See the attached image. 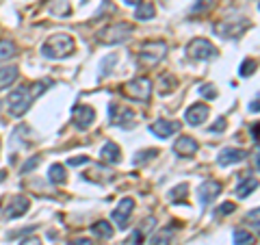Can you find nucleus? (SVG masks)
<instances>
[{"instance_id":"aec40b11","label":"nucleus","mask_w":260,"mask_h":245,"mask_svg":"<svg viewBox=\"0 0 260 245\" xmlns=\"http://www.w3.org/2000/svg\"><path fill=\"white\" fill-rule=\"evenodd\" d=\"M258 178H252V176H243V180L239 182V187H236V197H247L249 193L254 191V189H258Z\"/></svg>"},{"instance_id":"79ce46f5","label":"nucleus","mask_w":260,"mask_h":245,"mask_svg":"<svg viewBox=\"0 0 260 245\" xmlns=\"http://www.w3.org/2000/svg\"><path fill=\"white\" fill-rule=\"evenodd\" d=\"M254 161H256V167L260 169V146L256 147V152H254Z\"/></svg>"},{"instance_id":"7ed1b4c3","label":"nucleus","mask_w":260,"mask_h":245,"mask_svg":"<svg viewBox=\"0 0 260 245\" xmlns=\"http://www.w3.org/2000/svg\"><path fill=\"white\" fill-rule=\"evenodd\" d=\"M252 26V20L245 16H230V17H224L215 24V33L224 39H239L241 35H245V31Z\"/></svg>"},{"instance_id":"a18cd8bd","label":"nucleus","mask_w":260,"mask_h":245,"mask_svg":"<svg viewBox=\"0 0 260 245\" xmlns=\"http://www.w3.org/2000/svg\"><path fill=\"white\" fill-rule=\"evenodd\" d=\"M82 2H87V0H82Z\"/></svg>"},{"instance_id":"0eeeda50","label":"nucleus","mask_w":260,"mask_h":245,"mask_svg":"<svg viewBox=\"0 0 260 245\" xmlns=\"http://www.w3.org/2000/svg\"><path fill=\"white\" fill-rule=\"evenodd\" d=\"M187 54L195 59V61H208V59H212L217 54V48L208 39H204V37H195V39L189 41Z\"/></svg>"},{"instance_id":"49530a36","label":"nucleus","mask_w":260,"mask_h":245,"mask_svg":"<svg viewBox=\"0 0 260 245\" xmlns=\"http://www.w3.org/2000/svg\"><path fill=\"white\" fill-rule=\"evenodd\" d=\"M258 9H260V4H258Z\"/></svg>"},{"instance_id":"4c0bfd02","label":"nucleus","mask_w":260,"mask_h":245,"mask_svg":"<svg viewBox=\"0 0 260 245\" xmlns=\"http://www.w3.org/2000/svg\"><path fill=\"white\" fill-rule=\"evenodd\" d=\"M211 7H212V0H199L193 7V11H206V9H211Z\"/></svg>"},{"instance_id":"f03ea898","label":"nucleus","mask_w":260,"mask_h":245,"mask_svg":"<svg viewBox=\"0 0 260 245\" xmlns=\"http://www.w3.org/2000/svg\"><path fill=\"white\" fill-rule=\"evenodd\" d=\"M74 48H76V44H74V37L67 35V33H59V35H50L48 39L44 41V46H41V54H44L46 59H65L69 57V54L74 52Z\"/></svg>"},{"instance_id":"e433bc0d","label":"nucleus","mask_w":260,"mask_h":245,"mask_svg":"<svg viewBox=\"0 0 260 245\" xmlns=\"http://www.w3.org/2000/svg\"><path fill=\"white\" fill-rule=\"evenodd\" d=\"M72 167H78V165H85V163H89V156H74V159H69L67 161Z\"/></svg>"},{"instance_id":"ddd939ff","label":"nucleus","mask_w":260,"mask_h":245,"mask_svg":"<svg viewBox=\"0 0 260 245\" xmlns=\"http://www.w3.org/2000/svg\"><path fill=\"white\" fill-rule=\"evenodd\" d=\"M208 115H211V109H208L206 104H191L187 109V113H184V122L189 124V126H199V124H204L208 119Z\"/></svg>"},{"instance_id":"58836bf2","label":"nucleus","mask_w":260,"mask_h":245,"mask_svg":"<svg viewBox=\"0 0 260 245\" xmlns=\"http://www.w3.org/2000/svg\"><path fill=\"white\" fill-rule=\"evenodd\" d=\"M249 111H252V113H260V96L256 100H252V104H249Z\"/></svg>"},{"instance_id":"f8f14e48","label":"nucleus","mask_w":260,"mask_h":245,"mask_svg":"<svg viewBox=\"0 0 260 245\" xmlns=\"http://www.w3.org/2000/svg\"><path fill=\"white\" fill-rule=\"evenodd\" d=\"M219 193H221V182H217V180H206V182H202L197 189V200L202 206H206V204H211Z\"/></svg>"},{"instance_id":"1a4fd4ad","label":"nucleus","mask_w":260,"mask_h":245,"mask_svg":"<svg viewBox=\"0 0 260 245\" xmlns=\"http://www.w3.org/2000/svg\"><path fill=\"white\" fill-rule=\"evenodd\" d=\"M72 113H74V124H76L78 131H87V128H91V124L96 122V111L87 104L74 106Z\"/></svg>"},{"instance_id":"c03bdc74","label":"nucleus","mask_w":260,"mask_h":245,"mask_svg":"<svg viewBox=\"0 0 260 245\" xmlns=\"http://www.w3.org/2000/svg\"><path fill=\"white\" fill-rule=\"evenodd\" d=\"M4 178H7V172H4V169H0V182H2Z\"/></svg>"},{"instance_id":"f257e3e1","label":"nucleus","mask_w":260,"mask_h":245,"mask_svg":"<svg viewBox=\"0 0 260 245\" xmlns=\"http://www.w3.org/2000/svg\"><path fill=\"white\" fill-rule=\"evenodd\" d=\"M46 85L48 82H35V85H29V87H17V89H13L11 94H9L7 98V106H9V113L13 115V117H20V115H24L26 111L31 109L32 100L37 98L39 94H44L46 91Z\"/></svg>"},{"instance_id":"c85d7f7f","label":"nucleus","mask_w":260,"mask_h":245,"mask_svg":"<svg viewBox=\"0 0 260 245\" xmlns=\"http://www.w3.org/2000/svg\"><path fill=\"white\" fill-rule=\"evenodd\" d=\"M254 70H256V61L254 59H245L239 67V74L241 76H249V74H254Z\"/></svg>"},{"instance_id":"6ab92c4d","label":"nucleus","mask_w":260,"mask_h":245,"mask_svg":"<svg viewBox=\"0 0 260 245\" xmlns=\"http://www.w3.org/2000/svg\"><path fill=\"white\" fill-rule=\"evenodd\" d=\"M176 87H178V81H176L174 74H162L159 78V82H156V91H159L161 96H169Z\"/></svg>"},{"instance_id":"a19ab883","label":"nucleus","mask_w":260,"mask_h":245,"mask_svg":"<svg viewBox=\"0 0 260 245\" xmlns=\"http://www.w3.org/2000/svg\"><path fill=\"white\" fill-rule=\"evenodd\" d=\"M69 245H94V241H91V239H76V241H72Z\"/></svg>"},{"instance_id":"473e14b6","label":"nucleus","mask_w":260,"mask_h":245,"mask_svg":"<svg viewBox=\"0 0 260 245\" xmlns=\"http://www.w3.org/2000/svg\"><path fill=\"white\" fill-rule=\"evenodd\" d=\"M111 63H115V54H111V57H106L104 61H102V65H100V76H109V74H111V70H109Z\"/></svg>"},{"instance_id":"4468645a","label":"nucleus","mask_w":260,"mask_h":245,"mask_svg":"<svg viewBox=\"0 0 260 245\" xmlns=\"http://www.w3.org/2000/svg\"><path fill=\"white\" fill-rule=\"evenodd\" d=\"M245 159H247V152L245 150H241V147H226V150L219 152L217 163H219L221 167H230V165H236Z\"/></svg>"},{"instance_id":"39448f33","label":"nucleus","mask_w":260,"mask_h":245,"mask_svg":"<svg viewBox=\"0 0 260 245\" xmlns=\"http://www.w3.org/2000/svg\"><path fill=\"white\" fill-rule=\"evenodd\" d=\"M165 54H167V44L162 39L147 41V44L139 50V63L146 67H154L165 59Z\"/></svg>"},{"instance_id":"a211bd4d","label":"nucleus","mask_w":260,"mask_h":245,"mask_svg":"<svg viewBox=\"0 0 260 245\" xmlns=\"http://www.w3.org/2000/svg\"><path fill=\"white\" fill-rule=\"evenodd\" d=\"M17 65H9V67H0V91L7 89V87H11L13 82L17 81Z\"/></svg>"},{"instance_id":"20e7f679","label":"nucleus","mask_w":260,"mask_h":245,"mask_svg":"<svg viewBox=\"0 0 260 245\" xmlns=\"http://www.w3.org/2000/svg\"><path fill=\"white\" fill-rule=\"evenodd\" d=\"M130 35H132V26L126 24V22H115V24H109L106 29L98 31L96 39L104 46H117L128 41Z\"/></svg>"},{"instance_id":"5701e85b","label":"nucleus","mask_w":260,"mask_h":245,"mask_svg":"<svg viewBox=\"0 0 260 245\" xmlns=\"http://www.w3.org/2000/svg\"><path fill=\"white\" fill-rule=\"evenodd\" d=\"M16 54H17V48H16V44H13V41L0 39V63L9 61V59L16 57Z\"/></svg>"},{"instance_id":"393cba45","label":"nucleus","mask_w":260,"mask_h":245,"mask_svg":"<svg viewBox=\"0 0 260 245\" xmlns=\"http://www.w3.org/2000/svg\"><path fill=\"white\" fill-rule=\"evenodd\" d=\"M48 178H50V182L52 184H63L65 178H67V176H65V167L61 163H54L52 167L48 169Z\"/></svg>"},{"instance_id":"423d86ee","label":"nucleus","mask_w":260,"mask_h":245,"mask_svg":"<svg viewBox=\"0 0 260 245\" xmlns=\"http://www.w3.org/2000/svg\"><path fill=\"white\" fill-rule=\"evenodd\" d=\"M124 96L130 100H137V102H147L152 96V82L150 78H134V81H130L124 85Z\"/></svg>"},{"instance_id":"de8ad7c7","label":"nucleus","mask_w":260,"mask_h":245,"mask_svg":"<svg viewBox=\"0 0 260 245\" xmlns=\"http://www.w3.org/2000/svg\"><path fill=\"white\" fill-rule=\"evenodd\" d=\"M0 204H2V202H0Z\"/></svg>"},{"instance_id":"2eb2a0df","label":"nucleus","mask_w":260,"mask_h":245,"mask_svg":"<svg viewBox=\"0 0 260 245\" xmlns=\"http://www.w3.org/2000/svg\"><path fill=\"white\" fill-rule=\"evenodd\" d=\"M31 206V200L24 196H16L11 197V202L7 204V211H4V215L9 217V219H16V217H22L26 211H29Z\"/></svg>"},{"instance_id":"6e6552de","label":"nucleus","mask_w":260,"mask_h":245,"mask_svg":"<svg viewBox=\"0 0 260 245\" xmlns=\"http://www.w3.org/2000/svg\"><path fill=\"white\" fill-rule=\"evenodd\" d=\"M109 115H111V124L122 128H130L134 124V113L128 109V106L122 104H111L109 106Z\"/></svg>"},{"instance_id":"c9c22d12","label":"nucleus","mask_w":260,"mask_h":245,"mask_svg":"<svg viewBox=\"0 0 260 245\" xmlns=\"http://www.w3.org/2000/svg\"><path fill=\"white\" fill-rule=\"evenodd\" d=\"M234 209H236V206L232 204V202H224L217 212H219V215H230V212H234Z\"/></svg>"},{"instance_id":"ea45409f","label":"nucleus","mask_w":260,"mask_h":245,"mask_svg":"<svg viewBox=\"0 0 260 245\" xmlns=\"http://www.w3.org/2000/svg\"><path fill=\"white\" fill-rule=\"evenodd\" d=\"M20 245H41V241L37 237H31V239H24Z\"/></svg>"},{"instance_id":"412c9836","label":"nucleus","mask_w":260,"mask_h":245,"mask_svg":"<svg viewBox=\"0 0 260 245\" xmlns=\"http://www.w3.org/2000/svg\"><path fill=\"white\" fill-rule=\"evenodd\" d=\"M91 232H94L96 239H111L113 237V226H111L109 221H96V224L91 226Z\"/></svg>"},{"instance_id":"a878e982","label":"nucleus","mask_w":260,"mask_h":245,"mask_svg":"<svg viewBox=\"0 0 260 245\" xmlns=\"http://www.w3.org/2000/svg\"><path fill=\"white\" fill-rule=\"evenodd\" d=\"M254 243H256V239H254L252 232H247L243 228L234 230V245H254Z\"/></svg>"},{"instance_id":"b1692460","label":"nucleus","mask_w":260,"mask_h":245,"mask_svg":"<svg viewBox=\"0 0 260 245\" xmlns=\"http://www.w3.org/2000/svg\"><path fill=\"white\" fill-rule=\"evenodd\" d=\"M174 241H176V230L169 228V230H162V232L156 234L150 241V245H174Z\"/></svg>"},{"instance_id":"7c9ffc66","label":"nucleus","mask_w":260,"mask_h":245,"mask_svg":"<svg viewBox=\"0 0 260 245\" xmlns=\"http://www.w3.org/2000/svg\"><path fill=\"white\" fill-rule=\"evenodd\" d=\"M199 96L206 100H212V98H217V89L212 85H199Z\"/></svg>"},{"instance_id":"f3484780","label":"nucleus","mask_w":260,"mask_h":245,"mask_svg":"<svg viewBox=\"0 0 260 245\" xmlns=\"http://www.w3.org/2000/svg\"><path fill=\"white\" fill-rule=\"evenodd\" d=\"M100 156H102V161H104V163H109V165H117L119 161H122V150H119L117 143L109 141V143H104V146H102Z\"/></svg>"},{"instance_id":"4be33fe9","label":"nucleus","mask_w":260,"mask_h":245,"mask_svg":"<svg viewBox=\"0 0 260 245\" xmlns=\"http://www.w3.org/2000/svg\"><path fill=\"white\" fill-rule=\"evenodd\" d=\"M156 16V9H154V4L152 2H141L137 7V11H134V17H137V20H152V17Z\"/></svg>"},{"instance_id":"72a5a7b5","label":"nucleus","mask_w":260,"mask_h":245,"mask_svg":"<svg viewBox=\"0 0 260 245\" xmlns=\"http://www.w3.org/2000/svg\"><path fill=\"white\" fill-rule=\"evenodd\" d=\"M61 9H63L65 16H67V13H69V4H67V0H61V2L52 4V7H50V11H52V13H61Z\"/></svg>"},{"instance_id":"f704fd0d","label":"nucleus","mask_w":260,"mask_h":245,"mask_svg":"<svg viewBox=\"0 0 260 245\" xmlns=\"http://www.w3.org/2000/svg\"><path fill=\"white\" fill-rule=\"evenodd\" d=\"M226 128H228L226 117H219V119H217V124H212V126H211V132H224Z\"/></svg>"},{"instance_id":"dca6fc26","label":"nucleus","mask_w":260,"mask_h":245,"mask_svg":"<svg viewBox=\"0 0 260 245\" xmlns=\"http://www.w3.org/2000/svg\"><path fill=\"white\" fill-rule=\"evenodd\" d=\"M197 150H199V143L195 141L193 137H187V135H182L178 141L174 143V152H176V154L187 156V159H189V156H193Z\"/></svg>"},{"instance_id":"37998d69","label":"nucleus","mask_w":260,"mask_h":245,"mask_svg":"<svg viewBox=\"0 0 260 245\" xmlns=\"http://www.w3.org/2000/svg\"><path fill=\"white\" fill-rule=\"evenodd\" d=\"M124 2H126V4H132V7H139L143 0H124Z\"/></svg>"},{"instance_id":"c756f323","label":"nucleus","mask_w":260,"mask_h":245,"mask_svg":"<svg viewBox=\"0 0 260 245\" xmlns=\"http://www.w3.org/2000/svg\"><path fill=\"white\" fill-rule=\"evenodd\" d=\"M245 219L252 224V228H256L260 232V206H258V209H254V211H249L247 215H245Z\"/></svg>"},{"instance_id":"2f4dec72","label":"nucleus","mask_w":260,"mask_h":245,"mask_svg":"<svg viewBox=\"0 0 260 245\" xmlns=\"http://www.w3.org/2000/svg\"><path fill=\"white\" fill-rule=\"evenodd\" d=\"M37 165H39V156H32V159H29L24 165H22V174H31Z\"/></svg>"},{"instance_id":"9b49d317","label":"nucleus","mask_w":260,"mask_h":245,"mask_svg":"<svg viewBox=\"0 0 260 245\" xmlns=\"http://www.w3.org/2000/svg\"><path fill=\"white\" fill-rule=\"evenodd\" d=\"M180 131V122H174V119H156V122L150 124V132L156 135L159 139H167V137L176 135Z\"/></svg>"},{"instance_id":"bb28decb","label":"nucleus","mask_w":260,"mask_h":245,"mask_svg":"<svg viewBox=\"0 0 260 245\" xmlns=\"http://www.w3.org/2000/svg\"><path fill=\"white\" fill-rule=\"evenodd\" d=\"M156 154H159V150H154V147H150V150H141V152H137V154H134L132 163H134V165H143L146 161H152V159H154Z\"/></svg>"},{"instance_id":"cd10ccee","label":"nucleus","mask_w":260,"mask_h":245,"mask_svg":"<svg viewBox=\"0 0 260 245\" xmlns=\"http://www.w3.org/2000/svg\"><path fill=\"white\" fill-rule=\"evenodd\" d=\"M187 193H189V184H178V187H174L169 191V200L171 202H180V200H184L187 197Z\"/></svg>"},{"instance_id":"9d476101","label":"nucleus","mask_w":260,"mask_h":245,"mask_svg":"<svg viewBox=\"0 0 260 245\" xmlns=\"http://www.w3.org/2000/svg\"><path fill=\"white\" fill-rule=\"evenodd\" d=\"M132 211H134V200L132 197H122L119 200V204L113 209V221L119 226V228H126V224H128V219H130V215H132Z\"/></svg>"}]
</instances>
